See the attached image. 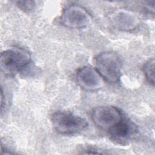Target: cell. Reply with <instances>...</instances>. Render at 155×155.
Here are the masks:
<instances>
[{"label":"cell","mask_w":155,"mask_h":155,"mask_svg":"<svg viewBox=\"0 0 155 155\" xmlns=\"http://www.w3.org/2000/svg\"><path fill=\"white\" fill-rule=\"evenodd\" d=\"M31 62L30 53L20 48H9L0 56V67L6 75L12 76L24 70Z\"/></svg>","instance_id":"6da1fadb"},{"label":"cell","mask_w":155,"mask_h":155,"mask_svg":"<svg viewBox=\"0 0 155 155\" xmlns=\"http://www.w3.org/2000/svg\"><path fill=\"white\" fill-rule=\"evenodd\" d=\"M51 122L54 128L63 134L79 133L88 126V122L84 118L66 111L54 113L51 116Z\"/></svg>","instance_id":"7a4b0ae2"},{"label":"cell","mask_w":155,"mask_h":155,"mask_svg":"<svg viewBox=\"0 0 155 155\" xmlns=\"http://www.w3.org/2000/svg\"><path fill=\"white\" fill-rule=\"evenodd\" d=\"M96 70L106 81L116 83L119 81L122 62L119 56L112 52H104L95 58Z\"/></svg>","instance_id":"3957f363"},{"label":"cell","mask_w":155,"mask_h":155,"mask_svg":"<svg viewBox=\"0 0 155 155\" xmlns=\"http://www.w3.org/2000/svg\"><path fill=\"white\" fill-rule=\"evenodd\" d=\"M62 24L71 28H82L87 27L91 21L88 12L83 7L73 5L65 8L61 16Z\"/></svg>","instance_id":"277c9868"},{"label":"cell","mask_w":155,"mask_h":155,"mask_svg":"<svg viewBox=\"0 0 155 155\" xmlns=\"http://www.w3.org/2000/svg\"><path fill=\"white\" fill-rule=\"evenodd\" d=\"M91 117L94 124L105 131H108L122 119L120 110L113 106L95 108L92 112Z\"/></svg>","instance_id":"5b68a950"},{"label":"cell","mask_w":155,"mask_h":155,"mask_svg":"<svg viewBox=\"0 0 155 155\" xmlns=\"http://www.w3.org/2000/svg\"><path fill=\"white\" fill-rule=\"evenodd\" d=\"M111 25L116 29L122 31H130L136 28L140 23V20L133 12L121 8L117 9L109 15Z\"/></svg>","instance_id":"8992f818"},{"label":"cell","mask_w":155,"mask_h":155,"mask_svg":"<svg viewBox=\"0 0 155 155\" xmlns=\"http://www.w3.org/2000/svg\"><path fill=\"white\" fill-rule=\"evenodd\" d=\"M108 131L113 140L120 144H125L136 136L137 128L132 121L122 117Z\"/></svg>","instance_id":"52a82bcc"},{"label":"cell","mask_w":155,"mask_h":155,"mask_svg":"<svg viewBox=\"0 0 155 155\" xmlns=\"http://www.w3.org/2000/svg\"><path fill=\"white\" fill-rule=\"evenodd\" d=\"M76 79L79 85L88 91L97 90L104 84L103 78L96 69L88 66L81 67L78 70Z\"/></svg>","instance_id":"ba28073f"},{"label":"cell","mask_w":155,"mask_h":155,"mask_svg":"<svg viewBox=\"0 0 155 155\" xmlns=\"http://www.w3.org/2000/svg\"><path fill=\"white\" fill-rule=\"evenodd\" d=\"M154 59L148 61L143 67V71L147 81L152 85H154Z\"/></svg>","instance_id":"9c48e42d"},{"label":"cell","mask_w":155,"mask_h":155,"mask_svg":"<svg viewBox=\"0 0 155 155\" xmlns=\"http://www.w3.org/2000/svg\"><path fill=\"white\" fill-rule=\"evenodd\" d=\"M15 3L19 8L24 12H30L35 6V2L33 1H18Z\"/></svg>","instance_id":"30bf717a"}]
</instances>
